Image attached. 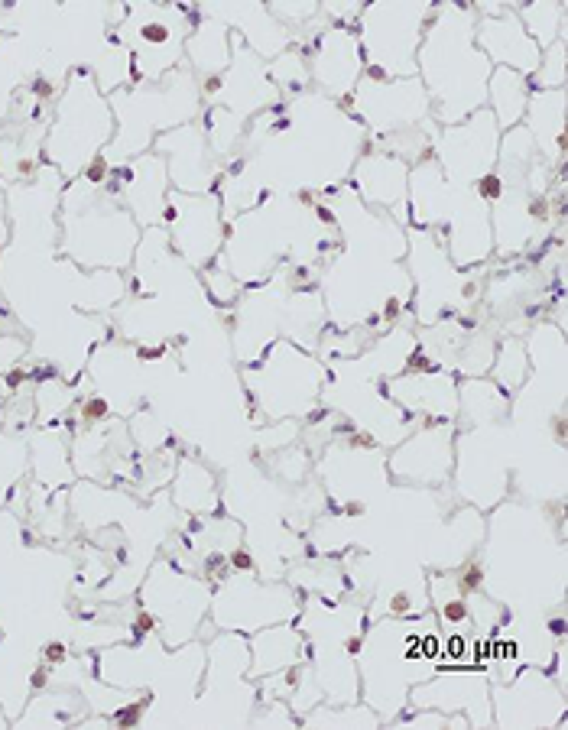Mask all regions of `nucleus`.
<instances>
[{"label": "nucleus", "mask_w": 568, "mask_h": 730, "mask_svg": "<svg viewBox=\"0 0 568 730\" xmlns=\"http://www.w3.org/2000/svg\"><path fill=\"white\" fill-rule=\"evenodd\" d=\"M471 10L449 4L442 7L439 20L422 40L416 65L435 104V121L445 127H458L487 101V81L494 65L474 46Z\"/></svg>", "instance_id": "1"}, {"label": "nucleus", "mask_w": 568, "mask_h": 730, "mask_svg": "<svg viewBox=\"0 0 568 730\" xmlns=\"http://www.w3.org/2000/svg\"><path fill=\"white\" fill-rule=\"evenodd\" d=\"M497 121L487 107L474 111L461 127H449L439 140V160L449 176V185L468 189L484 172H490L497 160Z\"/></svg>", "instance_id": "2"}, {"label": "nucleus", "mask_w": 568, "mask_h": 730, "mask_svg": "<svg viewBox=\"0 0 568 730\" xmlns=\"http://www.w3.org/2000/svg\"><path fill=\"white\" fill-rule=\"evenodd\" d=\"M474 46L490 59V65L497 62V68H513V72H520L523 78L536 72L539 59H543L539 56L543 46L523 30L520 16L513 13V10H504L500 20H478V26H474Z\"/></svg>", "instance_id": "3"}, {"label": "nucleus", "mask_w": 568, "mask_h": 730, "mask_svg": "<svg viewBox=\"0 0 568 730\" xmlns=\"http://www.w3.org/2000/svg\"><path fill=\"white\" fill-rule=\"evenodd\" d=\"M487 91L494 97V111L490 114H494L497 127H516L529 104L526 78L520 72H513V68H494Z\"/></svg>", "instance_id": "4"}]
</instances>
